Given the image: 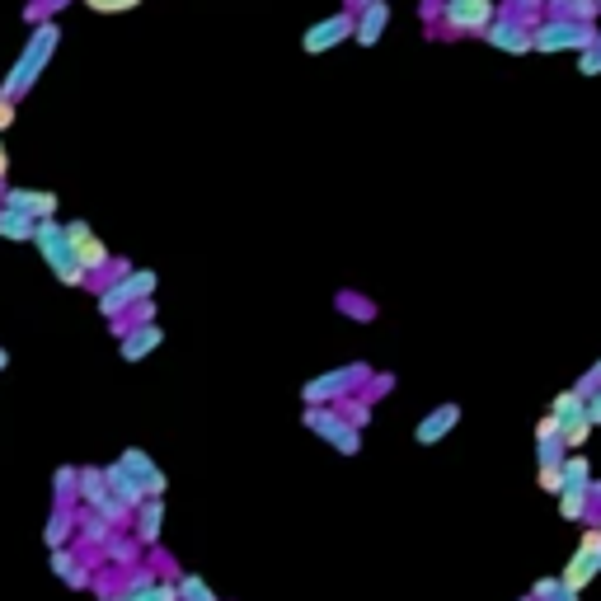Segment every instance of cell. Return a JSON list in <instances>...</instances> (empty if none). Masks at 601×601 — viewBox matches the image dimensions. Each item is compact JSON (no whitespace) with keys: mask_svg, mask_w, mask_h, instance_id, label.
<instances>
[{"mask_svg":"<svg viewBox=\"0 0 601 601\" xmlns=\"http://www.w3.org/2000/svg\"><path fill=\"white\" fill-rule=\"evenodd\" d=\"M578 479L587 484V461H578V456H573V461H564V484H578Z\"/></svg>","mask_w":601,"mask_h":601,"instance_id":"obj_17","label":"cell"},{"mask_svg":"<svg viewBox=\"0 0 601 601\" xmlns=\"http://www.w3.org/2000/svg\"><path fill=\"white\" fill-rule=\"evenodd\" d=\"M10 123V99H5V104H0V127Z\"/></svg>","mask_w":601,"mask_h":601,"instance_id":"obj_24","label":"cell"},{"mask_svg":"<svg viewBox=\"0 0 601 601\" xmlns=\"http://www.w3.org/2000/svg\"><path fill=\"white\" fill-rule=\"evenodd\" d=\"M381 29H386V5H367V10H362V24H357V43L371 47L381 38Z\"/></svg>","mask_w":601,"mask_h":601,"instance_id":"obj_9","label":"cell"},{"mask_svg":"<svg viewBox=\"0 0 601 601\" xmlns=\"http://www.w3.org/2000/svg\"><path fill=\"white\" fill-rule=\"evenodd\" d=\"M0 367H5V353H0Z\"/></svg>","mask_w":601,"mask_h":601,"instance_id":"obj_26","label":"cell"},{"mask_svg":"<svg viewBox=\"0 0 601 601\" xmlns=\"http://www.w3.org/2000/svg\"><path fill=\"white\" fill-rule=\"evenodd\" d=\"M123 5H137V0H90V10H123Z\"/></svg>","mask_w":601,"mask_h":601,"instance_id":"obj_21","label":"cell"},{"mask_svg":"<svg viewBox=\"0 0 601 601\" xmlns=\"http://www.w3.org/2000/svg\"><path fill=\"white\" fill-rule=\"evenodd\" d=\"M451 423H456V409L447 404V409H437V414H428L423 423H418V442H423V447H428V442H442Z\"/></svg>","mask_w":601,"mask_h":601,"instance_id":"obj_7","label":"cell"},{"mask_svg":"<svg viewBox=\"0 0 601 601\" xmlns=\"http://www.w3.org/2000/svg\"><path fill=\"white\" fill-rule=\"evenodd\" d=\"M583 503H587V484H569V494H564V517H583Z\"/></svg>","mask_w":601,"mask_h":601,"instance_id":"obj_15","label":"cell"},{"mask_svg":"<svg viewBox=\"0 0 601 601\" xmlns=\"http://www.w3.org/2000/svg\"><path fill=\"white\" fill-rule=\"evenodd\" d=\"M587 418H601V395H597L592 404H587Z\"/></svg>","mask_w":601,"mask_h":601,"instance_id":"obj_23","label":"cell"},{"mask_svg":"<svg viewBox=\"0 0 601 601\" xmlns=\"http://www.w3.org/2000/svg\"><path fill=\"white\" fill-rule=\"evenodd\" d=\"M555 592H559V578H545V583L536 587V597H540V601H550V597H555Z\"/></svg>","mask_w":601,"mask_h":601,"instance_id":"obj_22","label":"cell"},{"mask_svg":"<svg viewBox=\"0 0 601 601\" xmlns=\"http://www.w3.org/2000/svg\"><path fill=\"white\" fill-rule=\"evenodd\" d=\"M540 43L545 47H559V43H587V29H555V33H540Z\"/></svg>","mask_w":601,"mask_h":601,"instance_id":"obj_14","label":"cell"},{"mask_svg":"<svg viewBox=\"0 0 601 601\" xmlns=\"http://www.w3.org/2000/svg\"><path fill=\"white\" fill-rule=\"evenodd\" d=\"M587 428H592V418H564V432H559V437H564V442H569V447H578V442H583L587 437Z\"/></svg>","mask_w":601,"mask_h":601,"instance_id":"obj_13","label":"cell"},{"mask_svg":"<svg viewBox=\"0 0 601 601\" xmlns=\"http://www.w3.org/2000/svg\"><path fill=\"white\" fill-rule=\"evenodd\" d=\"M57 38H62L57 29H38V33H33V43L24 47V62H19L15 71H10V80H5V90H0V99H19V90H29L33 76H38V71L47 66V52L57 47Z\"/></svg>","mask_w":601,"mask_h":601,"instance_id":"obj_1","label":"cell"},{"mask_svg":"<svg viewBox=\"0 0 601 601\" xmlns=\"http://www.w3.org/2000/svg\"><path fill=\"white\" fill-rule=\"evenodd\" d=\"M540 489L559 494V489H564V475H559V470H540Z\"/></svg>","mask_w":601,"mask_h":601,"instance_id":"obj_18","label":"cell"},{"mask_svg":"<svg viewBox=\"0 0 601 601\" xmlns=\"http://www.w3.org/2000/svg\"><path fill=\"white\" fill-rule=\"evenodd\" d=\"M66 240H71V254H76L80 268H99L104 263V249H99V240L85 226H66Z\"/></svg>","mask_w":601,"mask_h":601,"instance_id":"obj_6","label":"cell"},{"mask_svg":"<svg viewBox=\"0 0 601 601\" xmlns=\"http://www.w3.org/2000/svg\"><path fill=\"white\" fill-rule=\"evenodd\" d=\"M597 569H601V536H597V531H592V536L583 540V550L573 555L569 573H564L559 583H564V592H578V587H583V583H587V578H592V573H597Z\"/></svg>","mask_w":601,"mask_h":601,"instance_id":"obj_3","label":"cell"},{"mask_svg":"<svg viewBox=\"0 0 601 601\" xmlns=\"http://www.w3.org/2000/svg\"><path fill=\"white\" fill-rule=\"evenodd\" d=\"M348 33H353V19H348V15H334L329 24H315V29L306 33V52H324V47L343 43Z\"/></svg>","mask_w":601,"mask_h":601,"instance_id":"obj_5","label":"cell"},{"mask_svg":"<svg viewBox=\"0 0 601 601\" xmlns=\"http://www.w3.org/2000/svg\"><path fill=\"white\" fill-rule=\"evenodd\" d=\"M33 231H38V226H33L29 216L5 207V216H0V235H19V240H24V235H33Z\"/></svg>","mask_w":601,"mask_h":601,"instance_id":"obj_12","label":"cell"},{"mask_svg":"<svg viewBox=\"0 0 601 601\" xmlns=\"http://www.w3.org/2000/svg\"><path fill=\"white\" fill-rule=\"evenodd\" d=\"M578 66H583L587 76H597V71H601V47H592V52H587V57H583Z\"/></svg>","mask_w":601,"mask_h":601,"instance_id":"obj_20","label":"cell"},{"mask_svg":"<svg viewBox=\"0 0 601 601\" xmlns=\"http://www.w3.org/2000/svg\"><path fill=\"white\" fill-rule=\"evenodd\" d=\"M447 19L456 29H484V24L494 19V5H489V0H451Z\"/></svg>","mask_w":601,"mask_h":601,"instance_id":"obj_4","label":"cell"},{"mask_svg":"<svg viewBox=\"0 0 601 601\" xmlns=\"http://www.w3.org/2000/svg\"><path fill=\"white\" fill-rule=\"evenodd\" d=\"M0 179H5V151H0Z\"/></svg>","mask_w":601,"mask_h":601,"instance_id":"obj_25","label":"cell"},{"mask_svg":"<svg viewBox=\"0 0 601 601\" xmlns=\"http://www.w3.org/2000/svg\"><path fill=\"white\" fill-rule=\"evenodd\" d=\"M10 212H24V216H47L52 207H57V198L52 193H10Z\"/></svg>","mask_w":601,"mask_h":601,"instance_id":"obj_8","label":"cell"},{"mask_svg":"<svg viewBox=\"0 0 601 601\" xmlns=\"http://www.w3.org/2000/svg\"><path fill=\"white\" fill-rule=\"evenodd\" d=\"M33 240L43 245V259L52 263V268H62L66 282H80V278H85V268H80L76 254H71V240H66V231H57L52 221H43V226L33 231Z\"/></svg>","mask_w":601,"mask_h":601,"instance_id":"obj_2","label":"cell"},{"mask_svg":"<svg viewBox=\"0 0 601 601\" xmlns=\"http://www.w3.org/2000/svg\"><path fill=\"white\" fill-rule=\"evenodd\" d=\"M357 371H339V376H324V381H310L306 386V400H334V390L353 386Z\"/></svg>","mask_w":601,"mask_h":601,"instance_id":"obj_10","label":"cell"},{"mask_svg":"<svg viewBox=\"0 0 601 601\" xmlns=\"http://www.w3.org/2000/svg\"><path fill=\"white\" fill-rule=\"evenodd\" d=\"M155 522H160V503H146V512H141V536L146 540L155 536Z\"/></svg>","mask_w":601,"mask_h":601,"instance_id":"obj_16","label":"cell"},{"mask_svg":"<svg viewBox=\"0 0 601 601\" xmlns=\"http://www.w3.org/2000/svg\"><path fill=\"white\" fill-rule=\"evenodd\" d=\"M184 597H188V601H212V592H202L198 578H184Z\"/></svg>","mask_w":601,"mask_h":601,"instance_id":"obj_19","label":"cell"},{"mask_svg":"<svg viewBox=\"0 0 601 601\" xmlns=\"http://www.w3.org/2000/svg\"><path fill=\"white\" fill-rule=\"evenodd\" d=\"M155 343H160V329H141V334H132V339L123 343V357L127 362H141V353H151Z\"/></svg>","mask_w":601,"mask_h":601,"instance_id":"obj_11","label":"cell"}]
</instances>
